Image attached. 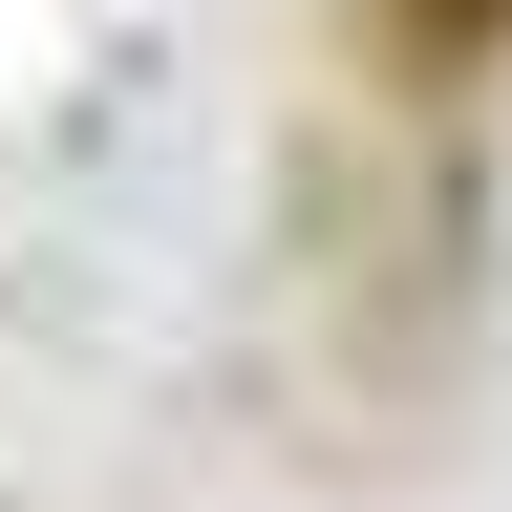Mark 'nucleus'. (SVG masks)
<instances>
[{
	"mask_svg": "<svg viewBox=\"0 0 512 512\" xmlns=\"http://www.w3.org/2000/svg\"><path fill=\"white\" fill-rule=\"evenodd\" d=\"M512 43V0H384V64H406V86H448V64H491Z\"/></svg>",
	"mask_w": 512,
	"mask_h": 512,
	"instance_id": "nucleus-1",
	"label": "nucleus"
}]
</instances>
